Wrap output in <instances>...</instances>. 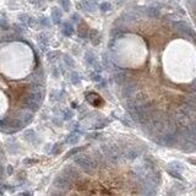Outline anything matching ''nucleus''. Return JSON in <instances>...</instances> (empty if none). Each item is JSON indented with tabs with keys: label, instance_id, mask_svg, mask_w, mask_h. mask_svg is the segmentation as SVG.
<instances>
[{
	"label": "nucleus",
	"instance_id": "nucleus-5",
	"mask_svg": "<svg viewBox=\"0 0 196 196\" xmlns=\"http://www.w3.org/2000/svg\"><path fill=\"white\" fill-rule=\"evenodd\" d=\"M59 4L65 11H68L70 9V2L69 0H59Z\"/></svg>",
	"mask_w": 196,
	"mask_h": 196
},
{
	"label": "nucleus",
	"instance_id": "nucleus-18",
	"mask_svg": "<svg viewBox=\"0 0 196 196\" xmlns=\"http://www.w3.org/2000/svg\"><path fill=\"white\" fill-rule=\"evenodd\" d=\"M8 173H9V174H11V173H12V168H11V166H9V167H8Z\"/></svg>",
	"mask_w": 196,
	"mask_h": 196
},
{
	"label": "nucleus",
	"instance_id": "nucleus-17",
	"mask_svg": "<svg viewBox=\"0 0 196 196\" xmlns=\"http://www.w3.org/2000/svg\"><path fill=\"white\" fill-rule=\"evenodd\" d=\"M0 25H2L4 28H6V21H5V20H2V21H0Z\"/></svg>",
	"mask_w": 196,
	"mask_h": 196
},
{
	"label": "nucleus",
	"instance_id": "nucleus-15",
	"mask_svg": "<svg viewBox=\"0 0 196 196\" xmlns=\"http://www.w3.org/2000/svg\"><path fill=\"white\" fill-rule=\"evenodd\" d=\"M81 150H83V148H74V150H71V151L68 153V157L71 156V154H74V153H76V152H80Z\"/></svg>",
	"mask_w": 196,
	"mask_h": 196
},
{
	"label": "nucleus",
	"instance_id": "nucleus-4",
	"mask_svg": "<svg viewBox=\"0 0 196 196\" xmlns=\"http://www.w3.org/2000/svg\"><path fill=\"white\" fill-rule=\"evenodd\" d=\"M79 140H80V137H79L77 135H71V136H69V137L66 139V142L70 144V145H75V144L79 142Z\"/></svg>",
	"mask_w": 196,
	"mask_h": 196
},
{
	"label": "nucleus",
	"instance_id": "nucleus-1",
	"mask_svg": "<svg viewBox=\"0 0 196 196\" xmlns=\"http://www.w3.org/2000/svg\"><path fill=\"white\" fill-rule=\"evenodd\" d=\"M60 17H61V14L59 11L58 8H54L53 11H52V19L54 21V23H59L60 22Z\"/></svg>",
	"mask_w": 196,
	"mask_h": 196
},
{
	"label": "nucleus",
	"instance_id": "nucleus-2",
	"mask_svg": "<svg viewBox=\"0 0 196 196\" xmlns=\"http://www.w3.org/2000/svg\"><path fill=\"white\" fill-rule=\"evenodd\" d=\"M64 35L65 36H71L73 33H74V27H73V25H70V23H65L64 25Z\"/></svg>",
	"mask_w": 196,
	"mask_h": 196
},
{
	"label": "nucleus",
	"instance_id": "nucleus-14",
	"mask_svg": "<svg viewBox=\"0 0 196 196\" xmlns=\"http://www.w3.org/2000/svg\"><path fill=\"white\" fill-rule=\"evenodd\" d=\"M71 117H73V112H69V110L64 112V119H70Z\"/></svg>",
	"mask_w": 196,
	"mask_h": 196
},
{
	"label": "nucleus",
	"instance_id": "nucleus-12",
	"mask_svg": "<svg viewBox=\"0 0 196 196\" xmlns=\"http://www.w3.org/2000/svg\"><path fill=\"white\" fill-rule=\"evenodd\" d=\"M92 77H93V81H96V82H102L103 81L102 76L98 75V74H92Z\"/></svg>",
	"mask_w": 196,
	"mask_h": 196
},
{
	"label": "nucleus",
	"instance_id": "nucleus-8",
	"mask_svg": "<svg viewBox=\"0 0 196 196\" xmlns=\"http://www.w3.org/2000/svg\"><path fill=\"white\" fill-rule=\"evenodd\" d=\"M147 12H148V15H150L151 17H157V16L159 15V11H158L157 9H154V8H148V9H147Z\"/></svg>",
	"mask_w": 196,
	"mask_h": 196
},
{
	"label": "nucleus",
	"instance_id": "nucleus-10",
	"mask_svg": "<svg viewBox=\"0 0 196 196\" xmlns=\"http://www.w3.org/2000/svg\"><path fill=\"white\" fill-rule=\"evenodd\" d=\"M47 56H48V59H49L50 61H54V60L59 56V53H58V52H49Z\"/></svg>",
	"mask_w": 196,
	"mask_h": 196
},
{
	"label": "nucleus",
	"instance_id": "nucleus-11",
	"mask_svg": "<svg viewBox=\"0 0 196 196\" xmlns=\"http://www.w3.org/2000/svg\"><path fill=\"white\" fill-rule=\"evenodd\" d=\"M100 9H101L102 11H107V10L110 9V4H108V3H102L101 6H100Z\"/></svg>",
	"mask_w": 196,
	"mask_h": 196
},
{
	"label": "nucleus",
	"instance_id": "nucleus-7",
	"mask_svg": "<svg viewBox=\"0 0 196 196\" xmlns=\"http://www.w3.org/2000/svg\"><path fill=\"white\" fill-rule=\"evenodd\" d=\"M71 82H73L74 85H79V83L81 82V76H80L77 73H74V74L71 75Z\"/></svg>",
	"mask_w": 196,
	"mask_h": 196
},
{
	"label": "nucleus",
	"instance_id": "nucleus-3",
	"mask_svg": "<svg viewBox=\"0 0 196 196\" xmlns=\"http://www.w3.org/2000/svg\"><path fill=\"white\" fill-rule=\"evenodd\" d=\"M82 4L85 5V9H86V10H88V11H93V10L96 9V8H94V4H93V3H91V2H88V0H83Z\"/></svg>",
	"mask_w": 196,
	"mask_h": 196
},
{
	"label": "nucleus",
	"instance_id": "nucleus-13",
	"mask_svg": "<svg viewBox=\"0 0 196 196\" xmlns=\"http://www.w3.org/2000/svg\"><path fill=\"white\" fill-rule=\"evenodd\" d=\"M65 63H66V65H70V66L73 68L74 66V61L70 56H65Z\"/></svg>",
	"mask_w": 196,
	"mask_h": 196
},
{
	"label": "nucleus",
	"instance_id": "nucleus-6",
	"mask_svg": "<svg viewBox=\"0 0 196 196\" xmlns=\"http://www.w3.org/2000/svg\"><path fill=\"white\" fill-rule=\"evenodd\" d=\"M79 35L81 38H85L86 36H88V29L85 27V25H81V28L79 29Z\"/></svg>",
	"mask_w": 196,
	"mask_h": 196
},
{
	"label": "nucleus",
	"instance_id": "nucleus-9",
	"mask_svg": "<svg viewBox=\"0 0 196 196\" xmlns=\"http://www.w3.org/2000/svg\"><path fill=\"white\" fill-rule=\"evenodd\" d=\"M94 59H96V56L93 55L92 52H88V53L86 54V61H87L88 64H93V63H94Z\"/></svg>",
	"mask_w": 196,
	"mask_h": 196
},
{
	"label": "nucleus",
	"instance_id": "nucleus-16",
	"mask_svg": "<svg viewBox=\"0 0 196 196\" xmlns=\"http://www.w3.org/2000/svg\"><path fill=\"white\" fill-rule=\"evenodd\" d=\"M41 22H42L43 25H46V26H49V21H48V19H46V17H43V19L41 20Z\"/></svg>",
	"mask_w": 196,
	"mask_h": 196
}]
</instances>
